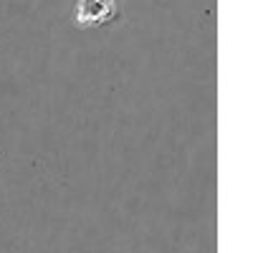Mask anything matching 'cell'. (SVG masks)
<instances>
[{"label":"cell","mask_w":253,"mask_h":253,"mask_svg":"<svg viewBox=\"0 0 253 253\" xmlns=\"http://www.w3.org/2000/svg\"><path fill=\"white\" fill-rule=\"evenodd\" d=\"M112 13V0H81L79 3V23H99Z\"/></svg>","instance_id":"6da1fadb"}]
</instances>
